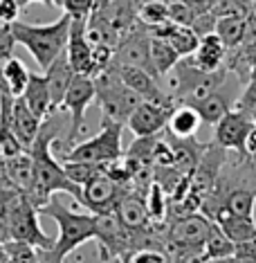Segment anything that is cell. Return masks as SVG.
<instances>
[{"mask_svg": "<svg viewBox=\"0 0 256 263\" xmlns=\"http://www.w3.org/2000/svg\"><path fill=\"white\" fill-rule=\"evenodd\" d=\"M58 130H61L58 122L54 124V119L45 117L38 128L36 140L29 148V153L34 158V169H36V182H34V189L27 198L34 202L36 209L43 207L58 191L74 196V198H81V187L70 180L63 164L52 155V144H54Z\"/></svg>", "mask_w": 256, "mask_h": 263, "instance_id": "cell-1", "label": "cell"}, {"mask_svg": "<svg viewBox=\"0 0 256 263\" xmlns=\"http://www.w3.org/2000/svg\"><path fill=\"white\" fill-rule=\"evenodd\" d=\"M38 214L50 216L58 225V236L54 238L52 248L38 250L41 263H63L83 243L97 238V216L76 214L54 196L38 209Z\"/></svg>", "mask_w": 256, "mask_h": 263, "instance_id": "cell-2", "label": "cell"}, {"mask_svg": "<svg viewBox=\"0 0 256 263\" xmlns=\"http://www.w3.org/2000/svg\"><path fill=\"white\" fill-rule=\"evenodd\" d=\"M11 34H14L16 43L25 47L38 63V68L45 72L65 50L70 34V16L63 14L50 25H29L25 21H16L11 23Z\"/></svg>", "mask_w": 256, "mask_h": 263, "instance_id": "cell-3", "label": "cell"}, {"mask_svg": "<svg viewBox=\"0 0 256 263\" xmlns=\"http://www.w3.org/2000/svg\"><path fill=\"white\" fill-rule=\"evenodd\" d=\"M229 79L227 68H218L211 72H205L191 61V57H184L180 63L166 74V86H169L171 99L178 104L195 106L198 101L209 97L211 92H216L225 81Z\"/></svg>", "mask_w": 256, "mask_h": 263, "instance_id": "cell-4", "label": "cell"}, {"mask_svg": "<svg viewBox=\"0 0 256 263\" xmlns=\"http://www.w3.org/2000/svg\"><path fill=\"white\" fill-rule=\"evenodd\" d=\"M0 205L5 209L9 227V241H23L34 245L36 250H50L54 238L47 236L38 223V209L23 191L9 189L3 196Z\"/></svg>", "mask_w": 256, "mask_h": 263, "instance_id": "cell-5", "label": "cell"}, {"mask_svg": "<svg viewBox=\"0 0 256 263\" xmlns=\"http://www.w3.org/2000/svg\"><path fill=\"white\" fill-rule=\"evenodd\" d=\"M94 88H97V97L94 99L101 104V119H110V122L126 124L130 112L144 101L137 92L130 90L122 81L115 63L94 77Z\"/></svg>", "mask_w": 256, "mask_h": 263, "instance_id": "cell-6", "label": "cell"}, {"mask_svg": "<svg viewBox=\"0 0 256 263\" xmlns=\"http://www.w3.org/2000/svg\"><path fill=\"white\" fill-rule=\"evenodd\" d=\"M126 124L101 119V130L90 140L81 142L68 148L63 155V162H92V164H110L124 155L122 133Z\"/></svg>", "mask_w": 256, "mask_h": 263, "instance_id": "cell-7", "label": "cell"}, {"mask_svg": "<svg viewBox=\"0 0 256 263\" xmlns=\"http://www.w3.org/2000/svg\"><path fill=\"white\" fill-rule=\"evenodd\" d=\"M97 97V88H94V79L86 74H76L72 77L68 86V92L58 106V112H68L70 115V128H68V137H65V146L72 148L76 137L81 135L83 128V119H86V110L88 106Z\"/></svg>", "mask_w": 256, "mask_h": 263, "instance_id": "cell-8", "label": "cell"}, {"mask_svg": "<svg viewBox=\"0 0 256 263\" xmlns=\"http://www.w3.org/2000/svg\"><path fill=\"white\" fill-rule=\"evenodd\" d=\"M211 227H213V223L202 212L180 216L171 223L164 248L169 250V254L202 252V243H205L207 234L211 232Z\"/></svg>", "mask_w": 256, "mask_h": 263, "instance_id": "cell-9", "label": "cell"}, {"mask_svg": "<svg viewBox=\"0 0 256 263\" xmlns=\"http://www.w3.org/2000/svg\"><path fill=\"white\" fill-rule=\"evenodd\" d=\"M115 63L142 68L146 72H151L153 77H157L155 68L151 63V34H148V29L142 23L119 39V43L115 47Z\"/></svg>", "mask_w": 256, "mask_h": 263, "instance_id": "cell-10", "label": "cell"}, {"mask_svg": "<svg viewBox=\"0 0 256 263\" xmlns=\"http://www.w3.org/2000/svg\"><path fill=\"white\" fill-rule=\"evenodd\" d=\"M124 191H128V187H119L104 169L101 173H97L92 180H88L81 187L79 202L86 205L92 214H108V212H115V207H117L119 198L124 196Z\"/></svg>", "mask_w": 256, "mask_h": 263, "instance_id": "cell-11", "label": "cell"}, {"mask_svg": "<svg viewBox=\"0 0 256 263\" xmlns=\"http://www.w3.org/2000/svg\"><path fill=\"white\" fill-rule=\"evenodd\" d=\"M173 104H155V101H142L126 119V126L135 137H153L162 128H166Z\"/></svg>", "mask_w": 256, "mask_h": 263, "instance_id": "cell-12", "label": "cell"}, {"mask_svg": "<svg viewBox=\"0 0 256 263\" xmlns=\"http://www.w3.org/2000/svg\"><path fill=\"white\" fill-rule=\"evenodd\" d=\"M252 128H254V119L249 112L241 108L229 110L216 124V144L225 148V151H236L238 155H243V146H245V140Z\"/></svg>", "mask_w": 256, "mask_h": 263, "instance_id": "cell-13", "label": "cell"}, {"mask_svg": "<svg viewBox=\"0 0 256 263\" xmlns=\"http://www.w3.org/2000/svg\"><path fill=\"white\" fill-rule=\"evenodd\" d=\"M86 21L88 18H70V34L65 43V54L76 74H92V43L86 36Z\"/></svg>", "mask_w": 256, "mask_h": 263, "instance_id": "cell-14", "label": "cell"}, {"mask_svg": "<svg viewBox=\"0 0 256 263\" xmlns=\"http://www.w3.org/2000/svg\"><path fill=\"white\" fill-rule=\"evenodd\" d=\"M117 65V63H115ZM117 72L122 77V81L126 83L130 90H135L144 101H155V104H175L171 99V95L162 90L157 77L142 68H133V65H117Z\"/></svg>", "mask_w": 256, "mask_h": 263, "instance_id": "cell-15", "label": "cell"}, {"mask_svg": "<svg viewBox=\"0 0 256 263\" xmlns=\"http://www.w3.org/2000/svg\"><path fill=\"white\" fill-rule=\"evenodd\" d=\"M115 214H117V218L122 220V225L128 227V230L142 232V230L153 227L148 209H146V196L135 189L124 191V196L119 198L117 207H115Z\"/></svg>", "mask_w": 256, "mask_h": 263, "instance_id": "cell-16", "label": "cell"}, {"mask_svg": "<svg viewBox=\"0 0 256 263\" xmlns=\"http://www.w3.org/2000/svg\"><path fill=\"white\" fill-rule=\"evenodd\" d=\"M3 169L11 187L23 191L25 196L32 194L34 182H36V169H34L32 153L21 151L16 155H9V158H3Z\"/></svg>", "mask_w": 256, "mask_h": 263, "instance_id": "cell-17", "label": "cell"}, {"mask_svg": "<svg viewBox=\"0 0 256 263\" xmlns=\"http://www.w3.org/2000/svg\"><path fill=\"white\" fill-rule=\"evenodd\" d=\"M43 124V119H38L36 115L32 112V108L25 104V99L21 97H14V108H11V126H14V133L16 137L21 140V144L25 151H29L38 135V128Z\"/></svg>", "mask_w": 256, "mask_h": 263, "instance_id": "cell-18", "label": "cell"}, {"mask_svg": "<svg viewBox=\"0 0 256 263\" xmlns=\"http://www.w3.org/2000/svg\"><path fill=\"white\" fill-rule=\"evenodd\" d=\"M72 77H74V70H72V65L68 61V54H65V50H63L61 54L56 57V61L45 70V79H47L50 99H52V112L58 110V106H61L65 92H68V86H70V81H72Z\"/></svg>", "mask_w": 256, "mask_h": 263, "instance_id": "cell-19", "label": "cell"}, {"mask_svg": "<svg viewBox=\"0 0 256 263\" xmlns=\"http://www.w3.org/2000/svg\"><path fill=\"white\" fill-rule=\"evenodd\" d=\"M211 223H216L220 230L225 232V236L229 238L234 245L238 243H247V241H256V220L247 218V216H236V214L227 212V209H218L216 216Z\"/></svg>", "mask_w": 256, "mask_h": 263, "instance_id": "cell-20", "label": "cell"}, {"mask_svg": "<svg viewBox=\"0 0 256 263\" xmlns=\"http://www.w3.org/2000/svg\"><path fill=\"white\" fill-rule=\"evenodd\" d=\"M225 57H227V47L220 41V36L216 32L211 34H205L200 36V43H198V50L191 54V61L198 65L200 70L205 72H211V70H218V68H225Z\"/></svg>", "mask_w": 256, "mask_h": 263, "instance_id": "cell-21", "label": "cell"}, {"mask_svg": "<svg viewBox=\"0 0 256 263\" xmlns=\"http://www.w3.org/2000/svg\"><path fill=\"white\" fill-rule=\"evenodd\" d=\"M231 104H234V95L229 92L227 81H225L216 92H211L209 97H205L202 101H198L193 108L198 110L202 124H213V126H216V124L225 115H227L229 110H234V108H231Z\"/></svg>", "mask_w": 256, "mask_h": 263, "instance_id": "cell-22", "label": "cell"}, {"mask_svg": "<svg viewBox=\"0 0 256 263\" xmlns=\"http://www.w3.org/2000/svg\"><path fill=\"white\" fill-rule=\"evenodd\" d=\"M106 21L119 32V36L128 34L130 29L140 25L137 18V3L135 0H112L110 5H106L104 9H97Z\"/></svg>", "mask_w": 256, "mask_h": 263, "instance_id": "cell-23", "label": "cell"}, {"mask_svg": "<svg viewBox=\"0 0 256 263\" xmlns=\"http://www.w3.org/2000/svg\"><path fill=\"white\" fill-rule=\"evenodd\" d=\"M25 104L32 108V112L38 119H45L52 112V99H50V88H47V79L45 74H36L32 72L27 81V88L23 92Z\"/></svg>", "mask_w": 256, "mask_h": 263, "instance_id": "cell-24", "label": "cell"}, {"mask_svg": "<svg viewBox=\"0 0 256 263\" xmlns=\"http://www.w3.org/2000/svg\"><path fill=\"white\" fill-rule=\"evenodd\" d=\"M200 115L193 106H187V104H178L169 115V122H166V128L169 133L178 137V140H191V137L198 133L200 128Z\"/></svg>", "mask_w": 256, "mask_h": 263, "instance_id": "cell-25", "label": "cell"}, {"mask_svg": "<svg viewBox=\"0 0 256 263\" xmlns=\"http://www.w3.org/2000/svg\"><path fill=\"white\" fill-rule=\"evenodd\" d=\"M29 70L27 65L16 57H9L7 61L3 63L0 68V88H5L7 92H11L14 97H21L27 88V81H29Z\"/></svg>", "mask_w": 256, "mask_h": 263, "instance_id": "cell-26", "label": "cell"}, {"mask_svg": "<svg viewBox=\"0 0 256 263\" xmlns=\"http://www.w3.org/2000/svg\"><path fill=\"white\" fill-rule=\"evenodd\" d=\"M151 63L155 68L157 77H166L180 63V54L171 47V43L166 39L151 36Z\"/></svg>", "mask_w": 256, "mask_h": 263, "instance_id": "cell-27", "label": "cell"}, {"mask_svg": "<svg viewBox=\"0 0 256 263\" xmlns=\"http://www.w3.org/2000/svg\"><path fill=\"white\" fill-rule=\"evenodd\" d=\"M234 250H236V245L231 243L227 236H225V232L220 230L216 223H213L211 232L207 234L205 243H202V254H205V259L207 261L229 259V256H234Z\"/></svg>", "mask_w": 256, "mask_h": 263, "instance_id": "cell-28", "label": "cell"}, {"mask_svg": "<svg viewBox=\"0 0 256 263\" xmlns=\"http://www.w3.org/2000/svg\"><path fill=\"white\" fill-rule=\"evenodd\" d=\"M166 41L171 43V47L180 54V59L184 57H191L195 50H198V43H200V36L195 34L193 27H187V25H175L171 27V32L166 34Z\"/></svg>", "mask_w": 256, "mask_h": 263, "instance_id": "cell-29", "label": "cell"}, {"mask_svg": "<svg viewBox=\"0 0 256 263\" xmlns=\"http://www.w3.org/2000/svg\"><path fill=\"white\" fill-rule=\"evenodd\" d=\"M216 34L225 43L227 50H236L243 43V34H245V18L238 16H225L216 21Z\"/></svg>", "mask_w": 256, "mask_h": 263, "instance_id": "cell-30", "label": "cell"}, {"mask_svg": "<svg viewBox=\"0 0 256 263\" xmlns=\"http://www.w3.org/2000/svg\"><path fill=\"white\" fill-rule=\"evenodd\" d=\"M137 18L146 29L169 23V3L166 0H146L137 7Z\"/></svg>", "mask_w": 256, "mask_h": 263, "instance_id": "cell-31", "label": "cell"}, {"mask_svg": "<svg viewBox=\"0 0 256 263\" xmlns=\"http://www.w3.org/2000/svg\"><path fill=\"white\" fill-rule=\"evenodd\" d=\"M146 209H148V216H151V223L155 225L164 223L166 212H169V198H166V191L157 180H153L146 191Z\"/></svg>", "mask_w": 256, "mask_h": 263, "instance_id": "cell-32", "label": "cell"}, {"mask_svg": "<svg viewBox=\"0 0 256 263\" xmlns=\"http://www.w3.org/2000/svg\"><path fill=\"white\" fill-rule=\"evenodd\" d=\"M63 169L68 173V178L74 184L83 187L88 180H92L97 173H101L106 169L104 164H92V162H63Z\"/></svg>", "mask_w": 256, "mask_h": 263, "instance_id": "cell-33", "label": "cell"}, {"mask_svg": "<svg viewBox=\"0 0 256 263\" xmlns=\"http://www.w3.org/2000/svg\"><path fill=\"white\" fill-rule=\"evenodd\" d=\"M195 16H198V11H195L193 5L187 3V0H173V3H169V21L175 23V25L191 27Z\"/></svg>", "mask_w": 256, "mask_h": 263, "instance_id": "cell-34", "label": "cell"}, {"mask_svg": "<svg viewBox=\"0 0 256 263\" xmlns=\"http://www.w3.org/2000/svg\"><path fill=\"white\" fill-rule=\"evenodd\" d=\"M122 263H169L166 254L157 248H140L119 259Z\"/></svg>", "mask_w": 256, "mask_h": 263, "instance_id": "cell-35", "label": "cell"}, {"mask_svg": "<svg viewBox=\"0 0 256 263\" xmlns=\"http://www.w3.org/2000/svg\"><path fill=\"white\" fill-rule=\"evenodd\" d=\"M61 9L70 18H88L94 11V0H63Z\"/></svg>", "mask_w": 256, "mask_h": 263, "instance_id": "cell-36", "label": "cell"}, {"mask_svg": "<svg viewBox=\"0 0 256 263\" xmlns=\"http://www.w3.org/2000/svg\"><path fill=\"white\" fill-rule=\"evenodd\" d=\"M14 45H16V39L11 34V25L0 23V63L7 61L9 57H14Z\"/></svg>", "mask_w": 256, "mask_h": 263, "instance_id": "cell-37", "label": "cell"}, {"mask_svg": "<svg viewBox=\"0 0 256 263\" xmlns=\"http://www.w3.org/2000/svg\"><path fill=\"white\" fill-rule=\"evenodd\" d=\"M231 259H234V263H256V241L238 243Z\"/></svg>", "mask_w": 256, "mask_h": 263, "instance_id": "cell-38", "label": "cell"}, {"mask_svg": "<svg viewBox=\"0 0 256 263\" xmlns=\"http://www.w3.org/2000/svg\"><path fill=\"white\" fill-rule=\"evenodd\" d=\"M21 16V5L16 0H0V23L11 25Z\"/></svg>", "mask_w": 256, "mask_h": 263, "instance_id": "cell-39", "label": "cell"}, {"mask_svg": "<svg viewBox=\"0 0 256 263\" xmlns=\"http://www.w3.org/2000/svg\"><path fill=\"white\" fill-rule=\"evenodd\" d=\"M241 160H247V162H256V126L249 130L247 140H245V146H243V155Z\"/></svg>", "mask_w": 256, "mask_h": 263, "instance_id": "cell-40", "label": "cell"}, {"mask_svg": "<svg viewBox=\"0 0 256 263\" xmlns=\"http://www.w3.org/2000/svg\"><path fill=\"white\" fill-rule=\"evenodd\" d=\"M243 57H247V61H249V72L256 74V45L247 52V54H243Z\"/></svg>", "mask_w": 256, "mask_h": 263, "instance_id": "cell-41", "label": "cell"}, {"mask_svg": "<svg viewBox=\"0 0 256 263\" xmlns=\"http://www.w3.org/2000/svg\"><path fill=\"white\" fill-rule=\"evenodd\" d=\"M16 3L21 5V9H25L27 5H32V3H43L45 7H54V0H16Z\"/></svg>", "mask_w": 256, "mask_h": 263, "instance_id": "cell-42", "label": "cell"}, {"mask_svg": "<svg viewBox=\"0 0 256 263\" xmlns=\"http://www.w3.org/2000/svg\"><path fill=\"white\" fill-rule=\"evenodd\" d=\"M112 0H94V9H104L106 5H110Z\"/></svg>", "mask_w": 256, "mask_h": 263, "instance_id": "cell-43", "label": "cell"}, {"mask_svg": "<svg viewBox=\"0 0 256 263\" xmlns=\"http://www.w3.org/2000/svg\"><path fill=\"white\" fill-rule=\"evenodd\" d=\"M7 261V252H5V245H0V263Z\"/></svg>", "mask_w": 256, "mask_h": 263, "instance_id": "cell-44", "label": "cell"}, {"mask_svg": "<svg viewBox=\"0 0 256 263\" xmlns=\"http://www.w3.org/2000/svg\"><path fill=\"white\" fill-rule=\"evenodd\" d=\"M249 115H252V119H254V126H256V108H254L252 112H249Z\"/></svg>", "mask_w": 256, "mask_h": 263, "instance_id": "cell-45", "label": "cell"}, {"mask_svg": "<svg viewBox=\"0 0 256 263\" xmlns=\"http://www.w3.org/2000/svg\"><path fill=\"white\" fill-rule=\"evenodd\" d=\"M5 263H11V261H9V259H7V261H5Z\"/></svg>", "mask_w": 256, "mask_h": 263, "instance_id": "cell-46", "label": "cell"}, {"mask_svg": "<svg viewBox=\"0 0 256 263\" xmlns=\"http://www.w3.org/2000/svg\"><path fill=\"white\" fill-rule=\"evenodd\" d=\"M187 3H193V0H187Z\"/></svg>", "mask_w": 256, "mask_h": 263, "instance_id": "cell-47", "label": "cell"}]
</instances>
